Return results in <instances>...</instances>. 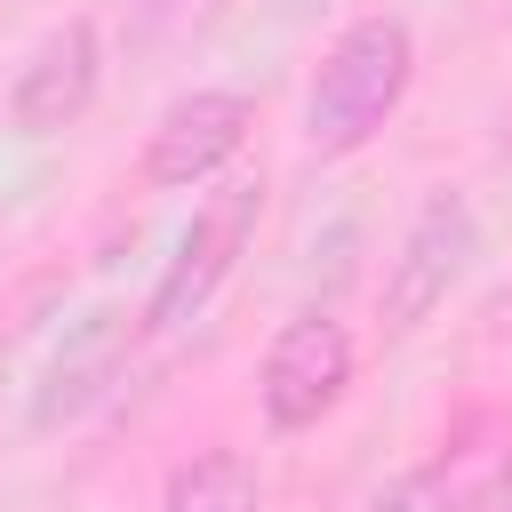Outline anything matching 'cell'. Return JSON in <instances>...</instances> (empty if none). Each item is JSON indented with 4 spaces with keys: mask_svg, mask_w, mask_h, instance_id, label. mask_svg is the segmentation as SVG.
<instances>
[{
    "mask_svg": "<svg viewBox=\"0 0 512 512\" xmlns=\"http://www.w3.org/2000/svg\"><path fill=\"white\" fill-rule=\"evenodd\" d=\"M408 80H416V32H408V16L384 8V16L344 24V32L328 40L320 72H312V96H304V144L328 152V160L360 152V144L400 112Z\"/></svg>",
    "mask_w": 512,
    "mask_h": 512,
    "instance_id": "1",
    "label": "cell"
},
{
    "mask_svg": "<svg viewBox=\"0 0 512 512\" xmlns=\"http://www.w3.org/2000/svg\"><path fill=\"white\" fill-rule=\"evenodd\" d=\"M472 248H480L472 200H464V192H432V200L416 208L400 256L384 264V288H376V320H384V336H416V328L448 304V288L464 280Z\"/></svg>",
    "mask_w": 512,
    "mask_h": 512,
    "instance_id": "2",
    "label": "cell"
},
{
    "mask_svg": "<svg viewBox=\"0 0 512 512\" xmlns=\"http://www.w3.org/2000/svg\"><path fill=\"white\" fill-rule=\"evenodd\" d=\"M256 216H264V184H256V176H240V184L208 192V208L192 216V232L176 240L168 272H160V280H152V296H144V328H184V320H192V312L232 280L240 248L256 240Z\"/></svg>",
    "mask_w": 512,
    "mask_h": 512,
    "instance_id": "3",
    "label": "cell"
},
{
    "mask_svg": "<svg viewBox=\"0 0 512 512\" xmlns=\"http://www.w3.org/2000/svg\"><path fill=\"white\" fill-rule=\"evenodd\" d=\"M352 384V336L344 320L328 312H304L288 320L272 344H264V368H256V400H264V424L272 432H304L320 424Z\"/></svg>",
    "mask_w": 512,
    "mask_h": 512,
    "instance_id": "4",
    "label": "cell"
},
{
    "mask_svg": "<svg viewBox=\"0 0 512 512\" xmlns=\"http://www.w3.org/2000/svg\"><path fill=\"white\" fill-rule=\"evenodd\" d=\"M248 128H256V104H248L240 88H192V96H176V104L152 120V136H144V184L176 192V184L216 176V168L248 144Z\"/></svg>",
    "mask_w": 512,
    "mask_h": 512,
    "instance_id": "5",
    "label": "cell"
},
{
    "mask_svg": "<svg viewBox=\"0 0 512 512\" xmlns=\"http://www.w3.org/2000/svg\"><path fill=\"white\" fill-rule=\"evenodd\" d=\"M96 80H104V40H96L88 16H72V24H56V32L24 56L16 88H8V128H16V136H56V128H72V120L96 104Z\"/></svg>",
    "mask_w": 512,
    "mask_h": 512,
    "instance_id": "6",
    "label": "cell"
},
{
    "mask_svg": "<svg viewBox=\"0 0 512 512\" xmlns=\"http://www.w3.org/2000/svg\"><path fill=\"white\" fill-rule=\"evenodd\" d=\"M120 352H128V320H112V312H96L48 368H40V384H32V432H56V424H72V416H88L104 392H112V376H120Z\"/></svg>",
    "mask_w": 512,
    "mask_h": 512,
    "instance_id": "7",
    "label": "cell"
},
{
    "mask_svg": "<svg viewBox=\"0 0 512 512\" xmlns=\"http://www.w3.org/2000/svg\"><path fill=\"white\" fill-rule=\"evenodd\" d=\"M256 496H264V480L240 448H200L168 472L160 512H256Z\"/></svg>",
    "mask_w": 512,
    "mask_h": 512,
    "instance_id": "8",
    "label": "cell"
},
{
    "mask_svg": "<svg viewBox=\"0 0 512 512\" xmlns=\"http://www.w3.org/2000/svg\"><path fill=\"white\" fill-rule=\"evenodd\" d=\"M408 504H416V488H408V480H392V488H376V496H360L352 512H408Z\"/></svg>",
    "mask_w": 512,
    "mask_h": 512,
    "instance_id": "9",
    "label": "cell"
}]
</instances>
